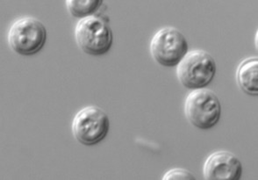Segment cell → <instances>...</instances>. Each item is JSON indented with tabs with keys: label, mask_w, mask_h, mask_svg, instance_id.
Here are the masks:
<instances>
[{
	"label": "cell",
	"mask_w": 258,
	"mask_h": 180,
	"mask_svg": "<svg viewBox=\"0 0 258 180\" xmlns=\"http://www.w3.org/2000/svg\"><path fill=\"white\" fill-rule=\"evenodd\" d=\"M75 39L85 54L100 56L108 53L113 42V34L109 22L100 15L85 18L75 27Z\"/></svg>",
	"instance_id": "cell-1"
},
{
	"label": "cell",
	"mask_w": 258,
	"mask_h": 180,
	"mask_svg": "<svg viewBox=\"0 0 258 180\" xmlns=\"http://www.w3.org/2000/svg\"><path fill=\"white\" fill-rule=\"evenodd\" d=\"M217 67L208 52L188 51L177 66V76L183 87L190 90L206 88L214 80Z\"/></svg>",
	"instance_id": "cell-2"
},
{
	"label": "cell",
	"mask_w": 258,
	"mask_h": 180,
	"mask_svg": "<svg viewBox=\"0 0 258 180\" xmlns=\"http://www.w3.org/2000/svg\"><path fill=\"white\" fill-rule=\"evenodd\" d=\"M184 114L195 128L210 129L216 126L221 119V102L209 89L192 90L184 102Z\"/></svg>",
	"instance_id": "cell-3"
},
{
	"label": "cell",
	"mask_w": 258,
	"mask_h": 180,
	"mask_svg": "<svg viewBox=\"0 0 258 180\" xmlns=\"http://www.w3.org/2000/svg\"><path fill=\"white\" fill-rule=\"evenodd\" d=\"M47 41V29L38 19H18L8 32V43L15 53L33 55L41 51Z\"/></svg>",
	"instance_id": "cell-4"
},
{
	"label": "cell",
	"mask_w": 258,
	"mask_h": 180,
	"mask_svg": "<svg viewBox=\"0 0 258 180\" xmlns=\"http://www.w3.org/2000/svg\"><path fill=\"white\" fill-rule=\"evenodd\" d=\"M110 119L106 112L96 105H88L76 114L72 122V133L78 143L93 146L107 136Z\"/></svg>",
	"instance_id": "cell-5"
},
{
	"label": "cell",
	"mask_w": 258,
	"mask_h": 180,
	"mask_svg": "<svg viewBox=\"0 0 258 180\" xmlns=\"http://www.w3.org/2000/svg\"><path fill=\"white\" fill-rule=\"evenodd\" d=\"M186 38L176 27L160 29L150 42L154 60L163 67H175L188 53Z\"/></svg>",
	"instance_id": "cell-6"
},
{
	"label": "cell",
	"mask_w": 258,
	"mask_h": 180,
	"mask_svg": "<svg viewBox=\"0 0 258 180\" xmlns=\"http://www.w3.org/2000/svg\"><path fill=\"white\" fill-rule=\"evenodd\" d=\"M203 174L207 180H238L242 175V164L234 154L216 151L206 160Z\"/></svg>",
	"instance_id": "cell-7"
},
{
	"label": "cell",
	"mask_w": 258,
	"mask_h": 180,
	"mask_svg": "<svg viewBox=\"0 0 258 180\" xmlns=\"http://www.w3.org/2000/svg\"><path fill=\"white\" fill-rule=\"evenodd\" d=\"M236 81L242 92L248 95L257 97V57L247 58L241 62L236 71Z\"/></svg>",
	"instance_id": "cell-8"
},
{
	"label": "cell",
	"mask_w": 258,
	"mask_h": 180,
	"mask_svg": "<svg viewBox=\"0 0 258 180\" xmlns=\"http://www.w3.org/2000/svg\"><path fill=\"white\" fill-rule=\"evenodd\" d=\"M66 7L70 14L78 19H85L97 15L102 7V0H67Z\"/></svg>",
	"instance_id": "cell-9"
},
{
	"label": "cell",
	"mask_w": 258,
	"mask_h": 180,
	"mask_svg": "<svg viewBox=\"0 0 258 180\" xmlns=\"http://www.w3.org/2000/svg\"><path fill=\"white\" fill-rule=\"evenodd\" d=\"M163 180H192L195 179L194 174L189 170L180 169V168H175L172 170L167 171L166 173L163 175Z\"/></svg>",
	"instance_id": "cell-10"
}]
</instances>
